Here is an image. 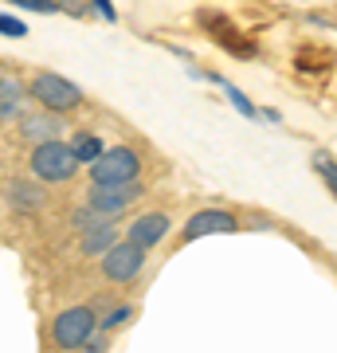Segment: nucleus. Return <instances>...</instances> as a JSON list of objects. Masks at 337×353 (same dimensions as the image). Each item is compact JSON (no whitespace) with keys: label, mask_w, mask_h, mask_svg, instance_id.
<instances>
[{"label":"nucleus","mask_w":337,"mask_h":353,"mask_svg":"<svg viewBox=\"0 0 337 353\" xmlns=\"http://www.w3.org/2000/svg\"><path fill=\"white\" fill-rule=\"evenodd\" d=\"M4 204L16 216H36L48 208V185H39L36 176H8L4 181Z\"/></svg>","instance_id":"9"},{"label":"nucleus","mask_w":337,"mask_h":353,"mask_svg":"<svg viewBox=\"0 0 337 353\" xmlns=\"http://www.w3.org/2000/svg\"><path fill=\"white\" fill-rule=\"evenodd\" d=\"M94 334H99L94 306H67V310H59V314L51 318V341L63 353H79Z\"/></svg>","instance_id":"4"},{"label":"nucleus","mask_w":337,"mask_h":353,"mask_svg":"<svg viewBox=\"0 0 337 353\" xmlns=\"http://www.w3.org/2000/svg\"><path fill=\"white\" fill-rule=\"evenodd\" d=\"M55 4H59V12H67V16H79V20H83V16H90L87 0H55Z\"/></svg>","instance_id":"21"},{"label":"nucleus","mask_w":337,"mask_h":353,"mask_svg":"<svg viewBox=\"0 0 337 353\" xmlns=\"http://www.w3.org/2000/svg\"><path fill=\"white\" fill-rule=\"evenodd\" d=\"M173 232V220L165 212H141L130 220V228H125V240L138 243V248H145V252H153L157 243H165V236Z\"/></svg>","instance_id":"11"},{"label":"nucleus","mask_w":337,"mask_h":353,"mask_svg":"<svg viewBox=\"0 0 337 353\" xmlns=\"http://www.w3.org/2000/svg\"><path fill=\"white\" fill-rule=\"evenodd\" d=\"M141 196H145V185H141V181H134V185H90L83 201H87L94 212L114 216V220H118V216L130 212Z\"/></svg>","instance_id":"6"},{"label":"nucleus","mask_w":337,"mask_h":353,"mask_svg":"<svg viewBox=\"0 0 337 353\" xmlns=\"http://www.w3.org/2000/svg\"><path fill=\"white\" fill-rule=\"evenodd\" d=\"M67 145H71V150H75V157L83 165H90L94 161V157H99L102 150H106V145H102V138L99 134H94V130H75V134H71V141H67Z\"/></svg>","instance_id":"14"},{"label":"nucleus","mask_w":337,"mask_h":353,"mask_svg":"<svg viewBox=\"0 0 337 353\" xmlns=\"http://www.w3.org/2000/svg\"><path fill=\"white\" fill-rule=\"evenodd\" d=\"M314 169H318V176H322L325 185H329V192L337 196V161L329 157V153H314Z\"/></svg>","instance_id":"15"},{"label":"nucleus","mask_w":337,"mask_h":353,"mask_svg":"<svg viewBox=\"0 0 337 353\" xmlns=\"http://www.w3.org/2000/svg\"><path fill=\"white\" fill-rule=\"evenodd\" d=\"M141 153L134 145H114V150H102L94 161H90V185H134L141 181Z\"/></svg>","instance_id":"3"},{"label":"nucleus","mask_w":337,"mask_h":353,"mask_svg":"<svg viewBox=\"0 0 337 353\" xmlns=\"http://www.w3.org/2000/svg\"><path fill=\"white\" fill-rule=\"evenodd\" d=\"M28 99L36 102V106H43V110L71 114L87 102V94H83L79 83H71V79L59 75V71H36V75L28 79Z\"/></svg>","instance_id":"2"},{"label":"nucleus","mask_w":337,"mask_h":353,"mask_svg":"<svg viewBox=\"0 0 337 353\" xmlns=\"http://www.w3.org/2000/svg\"><path fill=\"white\" fill-rule=\"evenodd\" d=\"M106 350H110V334H106V330H99V334H94V338H90L79 353H106Z\"/></svg>","instance_id":"19"},{"label":"nucleus","mask_w":337,"mask_h":353,"mask_svg":"<svg viewBox=\"0 0 337 353\" xmlns=\"http://www.w3.org/2000/svg\"><path fill=\"white\" fill-rule=\"evenodd\" d=\"M28 79L20 75H0V126H8V122H16L20 114H24L28 106Z\"/></svg>","instance_id":"12"},{"label":"nucleus","mask_w":337,"mask_h":353,"mask_svg":"<svg viewBox=\"0 0 337 353\" xmlns=\"http://www.w3.org/2000/svg\"><path fill=\"white\" fill-rule=\"evenodd\" d=\"M118 240H122V228H118V220H102V224L87 228V232H79V252H83V255H102L106 248H114Z\"/></svg>","instance_id":"13"},{"label":"nucleus","mask_w":337,"mask_h":353,"mask_svg":"<svg viewBox=\"0 0 337 353\" xmlns=\"http://www.w3.org/2000/svg\"><path fill=\"white\" fill-rule=\"evenodd\" d=\"M63 114L55 110H43V106H36V110H24L20 118H16V138L24 141L28 150L32 145H43V141H55L63 138Z\"/></svg>","instance_id":"8"},{"label":"nucleus","mask_w":337,"mask_h":353,"mask_svg":"<svg viewBox=\"0 0 337 353\" xmlns=\"http://www.w3.org/2000/svg\"><path fill=\"white\" fill-rule=\"evenodd\" d=\"M145 248H138V243L130 240H118L114 248H106V252L99 255V275L106 279V283H114V287H122V283H134V279L145 271Z\"/></svg>","instance_id":"5"},{"label":"nucleus","mask_w":337,"mask_h":353,"mask_svg":"<svg viewBox=\"0 0 337 353\" xmlns=\"http://www.w3.org/2000/svg\"><path fill=\"white\" fill-rule=\"evenodd\" d=\"M224 90H227V99L236 102V110L243 114V118H255V114H259V110H255V106H251V99H247V94H243V90L227 87V83H224Z\"/></svg>","instance_id":"18"},{"label":"nucleus","mask_w":337,"mask_h":353,"mask_svg":"<svg viewBox=\"0 0 337 353\" xmlns=\"http://www.w3.org/2000/svg\"><path fill=\"white\" fill-rule=\"evenodd\" d=\"M200 28H204V32H208V36L227 51V55H236V59H255V51H259V48H255V39L243 36V32H239L224 12H212V8H208V12H200Z\"/></svg>","instance_id":"7"},{"label":"nucleus","mask_w":337,"mask_h":353,"mask_svg":"<svg viewBox=\"0 0 337 353\" xmlns=\"http://www.w3.org/2000/svg\"><path fill=\"white\" fill-rule=\"evenodd\" d=\"M12 8H24V12H39V16H55L59 12V4L55 0H8Z\"/></svg>","instance_id":"16"},{"label":"nucleus","mask_w":337,"mask_h":353,"mask_svg":"<svg viewBox=\"0 0 337 353\" xmlns=\"http://www.w3.org/2000/svg\"><path fill=\"white\" fill-rule=\"evenodd\" d=\"M239 232V220L224 208H200L185 220V232H181V240L192 243V240H204V236H232Z\"/></svg>","instance_id":"10"},{"label":"nucleus","mask_w":337,"mask_h":353,"mask_svg":"<svg viewBox=\"0 0 337 353\" xmlns=\"http://www.w3.org/2000/svg\"><path fill=\"white\" fill-rule=\"evenodd\" d=\"M0 36H12V39H20V36H28V28L20 24V20H12V16H0Z\"/></svg>","instance_id":"20"},{"label":"nucleus","mask_w":337,"mask_h":353,"mask_svg":"<svg viewBox=\"0 0 337 353\" xmlns=\"http://www.w3.org/2000/svg\"><path fill=\"white\" fill-rule=\"evenodd\" d=\"M130 318H134V306H118V310H110L106 318H99V330L110 334V330H118L122 322H130Z\"/></svg>","instance_id":"17"},{"label":"nucleus","mask_w":337,"mask_h":353,"mask_svg":"<svg viewBox=\"0 0 337 353\" xmlns=\"http://www.w3.org/2000/svg\"><path fill=\"white\" fill-rule=\"evenodd\" d=\"M90 8H94L102 20H118V12H114V0H90Z\"/></svg>","instance_id":"22"},{"label":"nucleus","mask_w":337,"mask_h":353,"mask_svg":"<svg viewBox=\"0 0 337 353\" xmlns=\"http://www.w3.org/2000/svg\"><path fill=\"white\" fill-rule=\"evenodd\" d=\"M79 169H83V161H79L75 150H71L63 138L43 141V145H32V153H28V173L36 176L39 185H48V189L71 185V181L79 176Z\"/></svg>","instance_id":"1"}]
</instances>
